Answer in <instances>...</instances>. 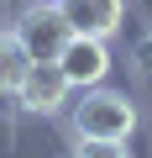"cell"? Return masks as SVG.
I'll list each match as a JSON object with an SVG mask.
<instances>
[{
    "label": "cell",
    "mask_w": 152,
    "mask_h": 158,
    "mask_svg": "<svg viewBox=\"0 0 152 158\" xmlns=\"http://www.w3.org/2000/svg\"><path fill=\"white\" fill-rule=\"evenodd\" d=\"M26 69H32V53L21 48V37L16 32H0V100H16Z\"/></svg>",
    "instance_id": "cell-6"
},
{
    "label": "cell",
    "mask_w": 152,
    "mask_h": 158,
    "mask_svg": "<svg viewBox=\"0 0 152 158\" xmlns=\"http://www.w3.org/2000/svg\"><path fill=\"white\" fill-rule=\"evenodd\" d=\"M73 158H131V148L121 137H79Z\"/></svg>",
    "instance_id": "cell-7"
},
{
    "label": "cell",
    "mask_w": 152,
    "mask_h": 158,
    "mask_svg": "<svg viewBox=\"0 0 152 158\" xmlns=\"http://www.w3.org/2000/svg\"><path fill=\"white\" fill-rule=\"evenodd\" d=\"M58 11L73 37H115L126 21V0H58Z\"/></svg>",
    "instance_id": "cell-5"
},
{
    "label": "cell",
    "mask_w": 152,
    "mask_h": 158,
    "mask_svg": "<svg viewBox=\"0 0 152 158\" xmlns=\"http://www.w3.org/2000/svg\"><path fill=\"white\" fill-rule=\"evenodd\" d=\"M68 95H73V85H68V74L58 63H32L26 79H21V90H16V111H26V116H58L68 106Z\"/></svg>",
    "instance_id": "cell-3"
},
{
    "label": "cell",
    "mask_w": 152,
    "mask_h": 158,
    "mask_svg": "<svg viewBox=\"0 0 152 158\" xmlns=\"http://www.w3.org/2000/svg\"><path fill=\"white\" fill-rule=\"evenodd\" d=\"M73 132L79 137H131L136 132V106L126 90H105V85H89L84 100L73 106Z\"/></svg>",
    "instance_id": "cell-1"
},
{
    "label": "cell",
    "mask_w": 152,
    "mask_h": 158,
    "mask_svg": "<svg viewBox=\"0 0 152 158\" xmlns=\"http://www.w3.org/2000/svg\"><path fill=\"white\" fill-rule=\"evenodd\" d=\"M58 69L68 74L73 90L105 85V74H110V48H105V37H68V48L58 53Z\"/></svg>",
    "instance_id": "cell-4"
},
{
    "label": "cell",
    "mask_w": 152,
    "mask_h": 158,
    "mask_svg": "<svg viewBox=\"0 0 152 158\" xmlns=\"http://www.w3.org/2000/svg\"><path fill=\"white\" fill-rule=\"evenodd\" d=\"M16 37H21V48L32 53V63H58V53L68 48L73 27L63 21V11H58V0H42V6H32V11L21 16Z\"/></svg>",
    "instance_id": "cell-2"
}]
</instances>
